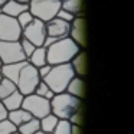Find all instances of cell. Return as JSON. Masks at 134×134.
<instances>
[{
	"label": "cell",
	"mask_w": 134,
	"mask_h": 134,
	"mask_svg": "<svg viewBox=\"0 0 134 134\" xmlns=\"http://www.w3.org/2000/svg\"><path fill=\"white\" fill-rule=\"evenodd\" d=\"M22 36L25 39L33 43L35 46H43L45 39H46V29H45V22L35 19L27 25L26 27L22 29Z\"/></svg>",
	"instance_id": "ba28073f"
},
{
	"label": "cell",
	"mask_w": 134,
	"mask_h": 134,
	"mask_svg": "<svg viewBox=\"0 0 134 134\" xmlns=\"http://www.w3.org/2000/svg\"><path fill=\"white\" fill-rule=\"evenodd\" d=\"M4 118H7V110L4 108V105L2 104V101H0V121L4 120Z\"/></svg>",
	"instance_id": "4dcf8cb0"
},
{
	"label": "cell",
	"mask_w": 134,
	"mask_h": 134,
	"mask_svg": "<svg viewBox=\"0 0 134 134\" xmlns=\"http://www.w3.org/2000/svg\"><path fill=\"white\" fill-rule=\"evenodd\" d=\"M52 134H71V122L68 120H59Z\"/></svg>",
	"instance_id": "d4e9b609"
},
{
	"label": "cell",
	"mask_w": 134,
	"mask_h": 134,
	"mask_svg": "<svg viewBox=\"0 0 134 134\" xmlns=\"http://www.w3.org/2000/svg\"><path fill=\"white\" fill-rule=\"evenodd\" d=\"M51 65L49 64H46V65H43V66H41V68H38V72H39V76H41V79L42 78H45V76L48 75V72L51 71Z\"/></svg>",
	"instance_id": "f546056e"
},
{
	"label": "cell",
	"mask_w": 134,
	"mask_h": 134,
	"mask_svg": "<svg viewBox=\"0 0 134 134\" xmlns=\"http://www.w3.org/2000/svg\"><path fill=\"white\" fill-rule=\"evenodd\" d=\"M4 3H6V0H0V7L3 6V4H4Z\"/></svg>",
	"instance_id": "836d02e7"
},
{
	"label": "cell",
	"mask_w": 134,
	"mask_h": 134,
	"mask_svg": "<svg viewBox=\"0 0 134 134\" xmlns=\"http://www.w3.org/2000/svg\"><path fill=\"white\" fill-rule=\"evenodd\" d=\"M20 108L26 110L32 117L41 120L42 117L51 114V101L43 97L36 95V94H29V95L23 97V102H22Z\"/></svg>",
	"instance_id": "8992f818"
},
{
	"label": "cell",
	"mask_w": 134,
	"mask_h": 134,
	"mask_svg": "<svg viewBox=\"0 0 134 134\" xmlns=\"http://www.w3.org/2000/svg\"><path fill=\"white\" fill-rule=\"evenodd\" d=\"M25 64H26V61L25 62H15V64H4L0 66V74H2L3 78H7L16 84L18 78H19V74H20V69L23 68Z\"/></svg>",
	"instance_id": "5bb4252c"
},
{
	"label": "cell",
	"mask_w": 134,
	"mask_h": 134,
	"mask_svg": "<svg viewBox=\"0 0 134 134\" xmlns=\"http://www.w3.org/2000/svg\"><path fill=\"white\" fill-rule=\"evenodd\" d=\"M0 66H2V61H0Z\"/></svg>",
	"instance_id": "74e56055"
},
{
	"label": "cell",
	"mask_w": 134,
	"mask_h": 134,
	"mask_svg": "<svg viewBox=\"0 0 134 134\" xmlns=\"http://www.w3.org/2000/svg\"><path fill=\"white\" fill-rule=\"evenodd\" d=\"M19 42H20V46H22V51H23V53H25V56H26V59L30 56V53L35 51V45L33 43H30L27 39H25L23 36H20V39H19Z\"/></svg>",
	"instance_id": "4316f807"
},
{
	"label": "cell",
	"mask_w": 134,
	"mask_h": 134,
	"mask_svg": "<svg viewBox=\"0 0 134 134\" xmlns=\"http://www.w3.org/2000/svg\"><path fill=\"white\" fill-rule=\"evenodd\" d=\"M82 0H61V9L68 10L75 16H84L82 13Z\"/></svg>",
	"instance_id": "d6986e66"
},
{
	"label": "cell",
	"mask_w": 134,
	"mask_h": 134,
	"mask_svg": "<svg viewBox=\"0 0 134 134\" xmlns=\"http://www.w3.org/2000/svg\"><path fill=\"white\" fill-rule=\"evenodd\" d=\"M18 131V127L10 120L4 118L0 121V134H13Z\"/></svg>",
	"instance_id": "cb8c5ba5"
},
{
	"label": "cell",
	"mask_w": 134,
	"mask_h": 134,
	"mask_svg": "<svg viewBox=\"0 0 134 134\" xmlns=\"http://www.w3.org/2000/svg\"><path fill=\"white\" fill-rule=\"evenodd\" d=\"M30 118H32V115H30L26 110H23V108H18V110H13V111H7V120H10L16 127H19V125H22L23 122L29 121Z\"/></svg>",
	"instance_id": "ac0fdd59"
},
{
	"label": "cell",
	"mask_w": 134,
	"mask_h": 134,
	"mask_svg": "<svg viewBox=\"0 0 134 134\" xmlns=\"http://www.w3.org/2000/svg\"><path fill=\"white\" fill-rule=\"evenodd\" d=\"M13 134H20V133H19V131H16V133H13Z\"/></svg>",
	"instance_id": "d590c367"
},
{
	"label": "cell",
	"mask_w": 134,
	"mask_h": 134,
	"mask_svg": "<svg viewBox=\"0 0 134 134\" xmlns=\"http://www.w3.org/2000/svg\"><path fill=\"white\" fill-rule=\"evenodd\" d=\"M23 97L20 92H19L18 90L15 91V92H12L10 95H7L6 98L2 99V104L4 105V108H6L7 111H13V110H18V108L22 107V102H23Z\"/></svg>",
	"instance_id": "e0dca14e"
},
{
	"label": "cell",
	"mask_w": 134,
	"mask_h": 134,
	"mask_svg": "<svg viewBox=\"0 0 134 134\" xmlns=\"http://www.w3.org/2000/svg\"><path fill=\"white\" fill-rule=\"evenodd\" d=\"M71 66L74 69V74L75 76H79V78H84L87 75V52L84 49H81L72 59H71Z\"/></svg>",
	"instance_id": "4fadbf2b"
},
{
	"label": "cell",
	"mask_w": 134,
	"mask_h": 134,
	"mask_svg": "<svg viewBox=\"0 0 134 134\" xmlns=\"http://www.w3.org/2000/svg\"><path fill=\"white\" fill-rule=\"evenodd\" d=\"M16 20H18V23H19V26L23 29V27H26L27 25L30 23V22L33 20V16H32V13L29 12V10H26V12H22L20 15L16 18Z\"/></svg>",
	"instance_id": "484cf974"
},
{
	"label": "cell",
	"mask_w": 134,
	"mask_h": 134,
	"mask_svg": "<svg viewBox=\"0 0 134 134\" xmlns=\"http://www.w3.org/2000/svg\"><path fill=\"white\" fill-rule=\"evenodd\" d=\"M35 134H51V133H43V131H41V130H39L38 133H35Z\"/></svg>",
	"instance_id": "e575fe53"
},
{
	"label": "cell",
	"mask_w": 134,
	"mask_h": 134,
	"mask_svg": "<svg viewBox=\"0 0 134 134\" xmlns=\"http://www.w3.org/2000/svg\"><path fill=\"white\" fill-rule=\"evenodd\" d=\"M16 90H18V87L15 82H12L7 78H2L0 79V101L6 98L7 95H10L12 92H15Z\"/></svg>",
	"instance_id": "7402d4cb"
},
{
	"label": "cell",
	"mask_w": 134,
	"mask_h": 134,
	"mask_svg": "<svg viewBox=\"0 0 134 134\" xmlns=\"http://www.w3.org/2000/svg\"><path fill=\"white\" fill-rule=\"evenodd\" d=\"M82 114H84V107L78 108V110L75 111V113L71 115V118L68 120V121L71 122V124H75V125H81L82 124V120H84V117H82Z\"/></svg>",
	"instance_id": "83f0119b"
},
{
	"label": "cell",
	"mask_w": 134,
	"mask_h": 134,
	"mask_svg": "<svg viewBox=\"0 0 134 134\" xmlns=\"http://www.w3.org/2000/svg\"><path fill=\"white\" fill-rule=\"evenodd\" d=\"M39 130H41V122H39V120L35 118V117H32L29 121L23 122L22 125L18 127V131L20 134H35V133H38Z\"/></svg>",
	"instance_id": "44dd1931"
},
{
	"label": "cell",
	"mask_w": 134,
	"mask_h": 134,
	"mask_svg": "<svg viewBox=\"0 0 134 134\" xmlns=\"http://www.w3.org/2000/svg\"><path fill=\"white\" fill-rule=\"evenodd\" d=\"M33 94H36V95H39V97H43V98H46V99H52L53 98V95H55V92H53L52 90H51L49 87H48L46 84H45L43 81H39V84L36 85V88H35V92Z\"/></svg>",
	"instance_id": "603a6c76"
},
{
	"label": "cell",
	"mask_w": 134,
	"mask_h": 134,
	"mask_svg": "<svg viewBox=\"0 0 134 134\" xmlns=\"http://www.w3.org/2000/svg\"><path fill=\"white\" fill-rule=\"evenodd\" d=\"M81 51V48L68 36L58 41L52 42L46 46V62L53 66V65L61 64H69L71 59Z\"/></svg>",
	"instance_id": "6da1fadb"
},
{
	"label": "cell",
	"mask_w": 134,
	"mask_h": 134,
	"mask_svg": "<svg viewBox=\"0 0 134 134\" xmlns=\"http://www.w3.org/2000/svg\"><path fill=\"white\" fill-rule=\"evenodd\" d=\"M18 2H20V3H29L30 0H18Z\"/></svg>",
	"instance_id": "d6a6232c"
},
{
	"label": "cell",
	"mask_w": 134,
	"mask_h": 134,
	"mask_svg": "<svg viewBox=\"0 0 134 134\" xmlns=\"http://www.w3.org/2000/svg\"><path fill=\"white\" fill-rule=\"evenodd\" d=\"M56 18L62 19V20L68 22V23H71V22L74 20V18H75V15H72L71 12H68V10H64V9H59L58 13H56Z\"/></svg>",
	"instance_id": "f1b7e54d"
},
{
	"label": "cell",
	"mask_w": 134,
	"mask_h": 134,
	"mask_svg": "<svg viewBox=\"0 0 134 134\" xmlns=\"http://www.w3.org/2000/svg\"><path fill=\"white\" fill-rule=\"evenodd\" d=\"M71 134H81V125L71 124Z\"/></svg>",
	"instance_id": "1f68e13d"
},
{
	"label": "cell",
	"mask_w": 134,
	"mask_h": 134,
	"mask_svg": "<svg viewBox=\"0 0 134 134\" xmlns=\"http://www.w3.org/2000/svg\"><path fill=\"white\" fill-rule=\"evenodd\" d=\"M39 81H41V76H39L38 68H35L33 65H30L29 62L26 61V64H25L23 68L20 69L18 82H16L18 91L22 94V95L33 94L35 92L36 85L39 84Z\"/></svg>",
	"instance_id": "5b68a950"
},
{
	"label": "cell",
	"mask_w": 134,
	"mask_h": 134,
	"mask_svg": "<svg viewBox=\"0 0 134 134\" xmlns=\"http://www.w3.org/2000/svg\"><path fill=\"white\" fill-rule=\"evenodd\" d=\"M2 78H3V76H2V74H0V79H2Z\"/></svg>",
	"instance_id": "8d00e7d4"
},
{
	"label": "cell",
	"mask_w": 134,
	"mask_h": 134,
	"mask_svg": "<svg viewBox=\"0 0 134 134\" xmlns=\"http://www.w3.org/2000/svg\"><path fill=\"white\" fill-rule=\"evenodd\" d=\"M75 76L74 69L71 64H61V65H53L48 75L42 78V81L51 88L55 94L64 92L66 90L69 81Z\"/></svg>",
	"instance_id": "3957f363"
},
{
	"label": "cell",
	"mask_w": 134,
	"mask_h": 134,
	"mask_svg": "<svg viewBox=\"0 0 134 134\" xmlns=\"http://www.w3.org/2000/svg\"><path fill=\"white\" fill-rule=\"evenodd\" d=\"M30 65H33L35 68H41L43 65H46V48L45 46H36L35 51L30 53V56L26 59Z\"/></svg>",
	"instance_id": "2e32d148"
},
{
	"label": "cell",
	"mask_w": 134,
	"mask_h": 134,
	"mask_svg": "<svg viewBox=\"0 0 134 134\" xmlns=\"http://www.w3.org/2000/svg\"><path fill=\"white\" fill-rule=\"evenodd\" d=\"M61 9V0H30L29 12L35 19L48 22L53 19Z\"/></svg>",
	"instance_id": "277c9868"
},
{
	"label": "cell",
	"mask_w": 134,
	"mask_h": 134,
	"mask_svg": "<svg viewBox=\"0 0 134 134\" xmlns=\"http://www.w3.org/2000/svg\"><path fill=\"white\" fill-rule=\"evenodd\" d=\"M58 121H59V118L56 115H53L52 113L48 114V115H45V117H42V118L39 120V122H41V131L52 134V131L55 130Z\"/></svg>",
	"instance_id": "ffe728a7"
},
{
	"label": "cell",
	"mask_w": 134,
	"mask_h": 134,
	"mask_svg": "<svg viewBox=\"0 0 134 134\" xmlns=\"http://www.w3.org/2000/svg\"><path fill=\"white\" fill-rule=\"evenodd\" d=\"M0 61H2V65L26 61V56H25L23 51H22L20 42L0 41Z\"/></svg>",
	"instance_id": "52a82bcc"
},
{
	"label": "cell",
	"mask_w": 134,
	"mask_h": 134,
	"mask_svg": "<svg viewBox=\"0 0 134 134\" xmlns=\"http://www.w3.org/2000/svg\"><path fill=\"white\" fill-rule=\"evenodd\" d=\"M81 107L82 99L65 92V91L55 94L53 98L51 99V113L56 115L59 120H69L71 115Z\"/></svg>",
	"instance_id": "7a4b0ae2"
},
{
	"label": "cell",
	"mask_w": 134,
	"mask_h": 134,
	"mask_svg": "<svg viewBox=\"0 0 134 134\" xmlns=\"http://www.w3.org/2000/svg\"><path fill=\"white\" fill-rule=\"evenodd\" d=\"M29 10V3H20L18 0H6V3L0 7V13L10 18H18L22 12Z\"/></svg>",
	"instance_id": "7c38bea8"
},
{
	"label": "cell",
	"mask_w": 134,
	"mask_h": 134,
	"mask_svg": "<svg viewBox=\"0 0 134 134\" xmlns=\"http://www.w3.org/2000/svg\"><path fill=\"white\" fill-rule=\"evenodd\" d=\"M65 92L71 94V95L76 97V98L82 99L85 95V82H84V78H79V76H74L72 79L69 81Z\"/></svg>",
	"instance_id": "9a60e30c"
},
{
	"label": "cell",
	"mask_w": 134,
	"mask_h": 134,
	"mask_svg": "<svg viewBox=\"0 0 134 134\" xmlns=\"http://www.w3.org/2000/svg\"><path fill=\"white\" fill-rule=\"evenodd\" d=\"M22 36V27L16 18L0 13V41H19Z\"/></svg>",
	"instance_id": "9c48e42d"
},
{
	"label": "cell",
	"mask_w": 134,
	"mask_h": 134,
	"mask_svg": "<svg viewBox=\"0 0 134 134\" xmlns=\"http://www.w3.org/2000/svg\"><path fill=\"white\" fill-rule=\"evenodd\" d=\"M69 38L81 49L87 46V23L84 16H75L69 25Z\"/></svg>",
	"instance_id": "8fae6325"
},
{
	"label": "cell",
	"mask_w": 134,
	"mask_h": 134,
	"mask_svg": "<svg viewBox=\"0 0 134 134\" xmlns=\"http://www.w3.org/2000/svg\"><path fill=\"white\" fill-rule=\"evenodd\" d=\"M69 25L68 22L62 20L59 18H53L51 20L45 22V29H46V38L52 39V41H58L62 38H68L69 36Z\"/></svg>",
	"instance_id": "30bf717a"
}]
</instances>
